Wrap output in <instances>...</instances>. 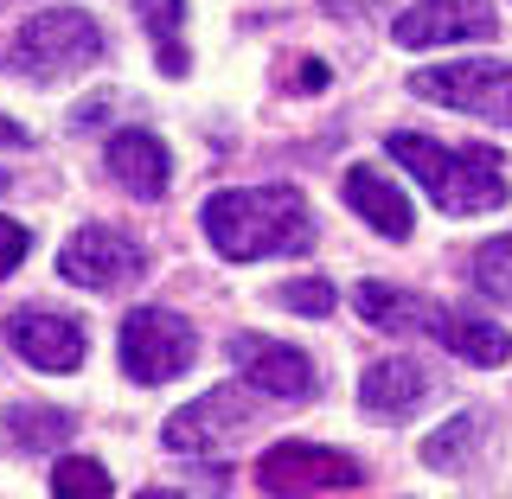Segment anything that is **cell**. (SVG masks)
<instances>
[{
  "instance_id": "obj_26",
  "label": "cell",
  "mask_w": 512,
  "mask_h": 499,
  "mask_svg": "<svg viewBox=\"0 0 512 499\" xmlns=\"http://www.w3.org/2000/svg\"><path fill=\"white\" fill-rule=\"evenodd\" d=\"M0 186H7V173H0Z\"/></svg>"
},
{
  "instance_id": "obj_2",
  "label": "cell",
  "mask_w": 512,
  "mask_h": 499,
  "mask_svg": "<svg viewBox=\"0 0 512 499\" xmlns=\"http://www.w3.org/2000/svg\"><path fill=\"white\" fill-rule=\"evenodd\" d=\"M384 148H391L397 167H410V180L423 186L448 218H474V212H500L506 205V160L493 148H442V141L404 135V128H397Z\"/></svg>"
},
{
  "instance_id": "obj_3",
  "label": "cell",
  "mask_w": 512,
  "mask_h": 499,
  "mask_svg": "<svg viewBox=\"0 0 512 499\" xmlns=\"http://www.w3.org/2000/svg\"><path fill=\"white\" fill-rule=\"evenodd\" d=\"M96 58H103V32H96V20L77 13V7L32 13L7 45V64L26 77V84H64V77L90 71Z\"/></svg>"
},
{
  "instance_id": "obj_23",
  "label": "cell",
  "mask_w": 512,
  "mask_h": 499,
  "mask_svg": "<svg viewBox=\"0 0 512 499\" xmlns=\"http://www.w3.org/2000/svg\"><path fill=\"white\" fill-rule=\"evenodd\" d=\"M26 244H32V237L20 231V224H13V218H0V282H7L13 269H20V256H26Z\"/></svg>"
},
{
  "instance_id": "obj_24",
  "label": "cell",
  "mask_w": 512,
  "mask_h": 499,
  "mask_svg": "<svg viewBox=\"0 0 512 499\" xmlns=\"http://www.w3.org/2000/svg\"><path fill=\"white\" fill-rule=\"evenodd\" d=\"M295 84H301V90H320V84H327V71H320V64L308 58V71H301V77H295Z\"/></svg>"
},
{
  "instance_id": "obj_15",
  "label": "cell",
  "mask_w": 512,
  "mask_h": 499,
  "mask_svg": "<svg viewBox=\"0 0 512 499\" xmlns=\"http://www.w3.org/2000/svg\"><path fill=\"white\" fill-rule=\"evenodd\" d=\"M436 340L448 352H461L468 365H506L512 359V333L500 327V320H474V314H436Z\"/></svg>"
},
{
  "instance_id": "obj_21",
  "label": "cell",
  "mask_w": 512,
  "mask_h": 499,
  "mask_svg": "<svg viewBox=\"0 0 512 499\" xmlns=\"http://www.w3.org/2000/svg\"><path fill=\"white\" fill-rule=\"evenodd\" d=\"M276 301H282V308H295V314H314V320H320V314H333V288H327V282H314V276H308V282H282V288H276Z\"/></svg>"
},
{
  "instance_id": "obj_25",
  "label": "cell",
  "mask_w": 512,
  "mask_h": 499,
  "mask_svg": "<svg viewBox=\"0 0 512 499\" xmlns=\"http://www.w3.org/2000/svg\"><path fill=\"white\" fill-rule=\"evenodd\" d=\"M141 499H180V493H167V487H148V493H141Z\"/></svg>"
},
{
  "instance_id": "obj_18",
  "label": "cell",
  "mask_w": 512,
  "mask_h": 499,
  "mask_svg": "<svg viewBox=\"0 0 512 499\" xmlns=\"http://www.w3.org/2000/svg\"><path fill=\"white\" fill-rule=\"evenodd\" d=\"M474 288L487 301H506V308H512V231L474 250Z\"/></svg>"
},
{
  "instance_id": "obj_13",
  "label": "cell",
  "mask_w": 512,
  "mask_h": 499,
  "mask_svg": "<svg viewBox=\"0 0 512 499\" xmlns=\"http://www.w3.org/2000/svg\"><path fill=\"white\" fill-rule=\"evenodd\" d=\"M346 205H352V218H365L378 237H391V244H404L416 231V212H410L404 186H397L384 167H352L346 173Z\"/></svg>"
},
{
  "instance_id": "obj_19",
  "label": "cell",
  "mask_w": 512,
  "mask_h": 499,
  "mask_svg": "<svg viewBox=\"0 0 512 499\" xmlns=\"http://www.w3.org/2000/svg\"><path fill=\"white\" fill-rule=\"evenodd\" d=\"M116 493V480H109L103 461H58L52 468V499H109Z\"/></svg>"
},
{
  "instance_id": "obj_16",
  "label": "cell",
  "mask_w": 512,
  "mask_h": 499,
  "mask_svg": "<svg viewBox=\"0 0 512 499\" xmlns=\"http://www.w3.org/2000/svg\"><path fill=\"white\" fill-rule=\"evenodd\" d=\"M352 308L372 320L378 333H423V327H436V314H442V308H429V301L404 295V288H384V282L352 288Z\"/></svg>"
},
{
  "instance_id": "obj_7",
  "label": "cell",
  "mask_w": 512,
  "mask_h": 499,
  "mask_svg": "<svg viewBox=\"0 0 512 499\" xmlns=\"http://www.w3.org/2000/svg\"><path fill=\"white\" fill-rule=\"evenodd\" d=\"M58 276L77 282V288H96V295H116L141 276V250L128 244L122 231H103V224H90V231H77L71 244L58 256Z\"/></svg>"
},
{
  "instance_id": "obj_11",
  "label": "cell",
  "mask_w": 512,
  "mask_h": 499,
  "mask_svg": "<svg viewBox=\"0 0 512 499\" xmlns=\"http://www.w3.org/2000/svg\"><path fill=\"white\" fill-rule=\"evenodd\" d=\"M244 423H250L244 397H237V391H212V397H199V404H186V410L167 416V448H173V455H212V448L244 436Z\"/></svg>"
},
{
  "instance_id": "obj_1",
  "label": "cell",
  "mask_w": 512,
  "mask_h": 499,
  "mask_svg": "<svg viewBox=\"0 0 512 499\" xmlns=\"http://www.w3.org/2000/svg\"><path fill=\"white\" fill-rule=\"evenodd\" d=\"M205 237L231 263H256V256L301 250L314 237L308 199L295 186H231L205 199Z\"/></svg>"
},
{
  "instance_id": "obj_8",
  "label": "cell",
  "mask_w": 512,
  "mask_h": 499,
  "mask_svg": "<svg viewBox=\"0 0 512 499\" xmlns=\"http://www.w3.org/2000/svg\"><path fill=\"white\" fill-rule=\"evenodd\" d=\"M231 365L244 372V384H256V391H269V397H288V404L320 391L308 352L269 340V333H237V340H231Z\"/></svg>"
},
{
  "instance_id": "obj_4",
  "label": "cell",
  "mask_w": 512,
  "mask_h": 499,
  "mask_svg": "<svg viewBox=\"0 0 512 499\" xmlns=\"http://www.w3.org/2000/svg\"><path fill=\"white\" fill-rule=\"evenodd\" d=\"M365 480V468L340 448H314V442H276L256 461V487L269 499H327V493H352Z\"/></svg>"
},
{
  "instance_id": "obj_12",
  "label": "cell",
  "mask_w": 512,
  "mask_h": 499,
  "mask_svg": "<svg viewBox=\"0 0 512 499\" xmlns=\"http://www.w3.org/2000/svg\"><path fill=\"white\" fill-rule=\"evenodd\" d=\"M103 160H109V180L122 192H135V199H160V192L173 186V154H167L160 135H148V128H122Z\"/></svg>"
},
{
  "instance_id": "obj_5",
  "label": "cell",
  "mask_w": 512,
  "mask_h": 499,
  "mask_svg": "<svg viewBox=\"0 0 512 499\" xmlns=\"http://www.w3.org/2000/svg\"><path fill=\"white\" fill-rule=\"evenodd\" d=\"M199 352V333H192L186 314L173 308H135L122 320V372L135 384H167L180 378Z\"/></svg>"
},
{
  "instance_id": "obj_9",
  "label": "cell",
  "mask_w": 512,
  "mask_h": 499,
  "mask_svg": "<svg viewBox=\"0 0 512 499\" xmlns=\"http://www.w3.org/2000/svg\"><path fill=\"white\" fill-rule=\"evenodd\" d=\"M7 340L26 365H39V372H77V365H84V327L58 308H20L7 320Z\"/></svg>"
},
{
  "instance_id": "obj_14",
  "label": "cell",
  "mask_w": 512,
  "mask_h": 499,
  "mask_svg": "<svg viewBox=\"0 0 512 499\" xmlns=\"http://www.w3.org/2000/svg\"><path fill=\"white\" fill-rule=\"evenodd\" d=\"M423 397H429V372L410 365V359H378L372 372L359 378V404L372 416H410Z\"/></svg>"
},
{
  "instance_id": "obj_17",
  "label": "cell",
  "mask_w": 512,
  "mask_h": 499,
  "mask_svg": "<svg viewBox=\"0 0 512 499\" xmlns=\"http://www.w3.org/2000/svg\"><path fill=\"white\" fill-rule=\"evenodd\" d=\"M135 7H141V26L160 39V71H167V77H186V45H180L186 0H135Z\"/></svg>"
},
{
  "instance_id": "obj_22",
  "label": "cell",
  "mask_w": 512,
  "mask_h": 499,
  "mask_svg": "<svg viewBox=\"0 0 512 499\" xmlns=\"http://www.w3.org/2000/svg\"><path fill=\"white\" fill-rule=\"evenodd\" d=\"M468 442H474V416H455V429H442V436L423 442V461H429V468H448Z\"/></svg>"
},
{
  "instance_id": "obj_6",
  "label": "cell",
  "mask_w": 512,
  "mask_h": 499,
  "mask_svg": "<svg viewBox=\"0 0 512 499\" xmlns=\"http://www.w3.org/2000/svg\"><path fill=\"white\" fill-rule=\"evenodd\" d=\"M416 96H436V103L461 109V116H487L512 128V64L493 58H468V64H429L410 77Z\"/></svg>"
},
{
  "instance_id": "obj_10",
  "label": "cell",
  "mask_w": 512,
  "mask_h": 499,
  "mask_svg": "<svg viewBox=\"0 0 512 499\" xmlns=\"http://www.w3.org/2000/svg\"><path fill=\"white\" fill-rule=\"evenodd\" d=\"M397 45L423 52V45H461V39H493L500 20L474 0H416L410 13H397Z\"/></svg>"
},
{
  "instance_id": "obj_20",
  "label": "cell",
  "mask_w": 512,
  "mask_h": 499,
  "mask_svg": "<svg viewBox=\"0 0 512 499\" xmlns=\"http://www.w3.org/2000/svg\"><path fill=\"white\" fill-rule=\"evenodd\" d=\"M64 436H71L64 410H13V442L20 448H58Z\"/></svg>"
}]
</instances>
